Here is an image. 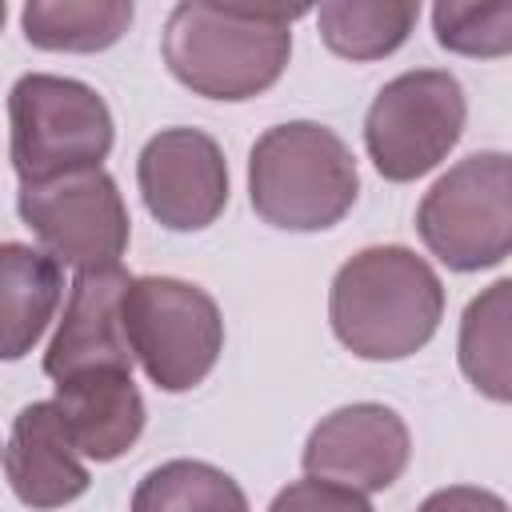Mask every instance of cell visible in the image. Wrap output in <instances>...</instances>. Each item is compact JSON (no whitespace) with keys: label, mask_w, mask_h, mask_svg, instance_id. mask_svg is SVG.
<instances>
[{"label":"cell","mask_w":512,"mask_h":512,"mask_svg":"<svg viewBox=\"0 0 512 512\" xmlns=\"http://www.w3.org/2000/svg\"><path fill=\"white\" fill-rule=\"evenodd\" d=\"M304 4H176L164 24L172 76L212 100H248L272 88L292 52Z\"/></svg>","instance_id":"1"},{"label":"cell","mask_w":512,"mask_h":512,"mask_svg":"<svg viewBox=\"0 0 512 512\" xmlns=\"http://www.w3.org/2000/svg\"><path fill=\"white\" fill-rule=\"evenodd\" d=\"M332 332L364 360H400L424 348L444 316L440 276L416 252L380 244L356 252L332 280Z\"/></svg>","instance_id":"2"},{"label":"cell","mask_w":512,"mask_h":512,"mask_svg":"<svg viewBox=\"0 0 512 512\" xmlns=\"http://www.w3.org/2000/svg\"><path fill=\"white\" fill-rule=\"evenodd\" d=\"M248 192L260 220L288 232L332 228L360 192L348 144L312 120L268 128L248 156Z\"/></svg>","instance_id":"3"},{"label":"cell","mask_w":512,"mask_h":512,"mask_svg":"<svg viewBox=\"0 0 512 512\" xmlns=\"http://www.w3.org/2000/svg\"><path fill=\"white\" fill-rule=\"evenodd\" d=\"M12 168L24 184H48L100 168L112 148V112L80 80L28 72L8 96Z\"/></svg>","instance_id":"4"},{"label":"cell","mask_w":512,"mask_h":512,"mask_svg":"<svg viewBox=\"0 0 512 512\" xmlns=\"http://www.w3.org/2000/svg\"><path fill=\"white\" fill-rule=\"evenodd\" d=\"M120 324L128 352L164 392H184L200 384L224 344V320L216 300L204 288L172 276L128 280L120 300Z\"/></svg>","instance_id":"5"},{"label":"cell","mask_w":512,"mask_h":512,"mask_svg":"<svg viewBox=\"0 0 512 512\" xmlns=\"http://www.w3.org/2000/svg\"><path fill=\"white\" fill-rule=\"evenodd\" d=\"M436 260L456 272L492 268L512 248V168L504 152H476L448 168L416 212Z\"/></svg>","instance_id":"6"},{"label":"cell","mask_w":512,"mask_h":512,"mask_svg":"<svg viewBox=\"0 0 512 512\" xmlns=\"http://www.w3.org/2000/svg\"><path fill=\"white\" fill-rule=\"evenodd\" d=\"M464 88L440 68L388 80L364 120V144L384 180H416L436 168L464 132Z\"/></svg>","instance_id":"7"},{"label":"cell","mask_w":512,"mask_h":512,"mask_svg":"<svg viewBox=\"0 0 512 512\" xmlns=\"http://www.w3.org/2000/svg\"><path fill=\"white\" fill-rule=\"evenodd\" d=\"M20 220L52 252L80 272L116 268L128 248V212L116 180L100 168L20 188Z\"/></svg>","instance_id":"8"},{"label":"cell","mask_w":512,"mask_h":512,"mask_svg":"<svg viewBox=\"0 0 512 512\" xmlns=\"http://www.w3.org/2000/svg\"><path fill=\"white\" fill-rule=\"evenodd\" d=\"M148 212L172 232L208 228L228 204V164L220 144L200 128L156 132L136 164Z\"/></svg>","instance_id":"9"},{"label":"cell","mask_w":512,"mask_h":512,"mask_svg":"<svg viewBox=\"0 0 512 512\" xmlns=\"http://www.w3.org/2000/svg\"><path fill=\"white\" fill-rule=\"evenodd\" d=\"M408 428L384 404H348L324 416L304 444V472L352 492H384L408 468Z\"/></svg>","instance_id":"10"},{"label":"cell","mask_w":512,"mask_h":512,"mask_svg":"<svg viewBox=\"0 0 512 512\" xmlns=\"http://www.w3.org/2000/svg\"><path fill=\"white\" fill-rule=\"evenodd\" d=\"M128 288V272L116 268H92L80 272L68 304H64V320L44 352V372L52 380L88 372V368H128L132 372V352L124 340V324H120V300Z\"/></svg>","instance_id":"11"},{"label":"cell","mask_w":512,"mask_h":512,"mask_svg":"<svg viewBox=\"0 0 512 512\" xmlns=\"http://www.w3.org/2000/svg\"><path fill=\"white\" fill-rule=\"evenodd\" d=\"M56 412L76 452L116 460L144 428V400L128 368H88L56 380Z\"/></svg>","instance_id":"12"},{"label":"cell","mask_w":512,"mask_h":512,"mask_svg":"<svg viewBox=\"0 0 512 512\" xmlns=\"http://www.w3.org/2000/svg\"><path fill=\"white\" fill-rule=\"evenodd\" d=\"M4 472L16 500L28 508H60L88 492V468L80 464L52 400L28 404L16 416L4 448Z\"/></svg>","instance_id":"13"},{"label":"cell","mask_w":512,"mask_h":512,"mask_svg":"<svg viewBox=\"0 0 512 512\" xmlns=\"http://www.w3.org/2000/svg\"><path fill=\"white\" fill-rule=\"evenodd\" d=\"M60 304V264L28 244H0V360H20Z\"/></svg>","instance_id":"14"},{"label":"cell","mask_w":512,"mask_h":512,"mask_svg":"<svg viewBox=\"0 0 512 512\" xmlns=\"http://www.w3.org/2000/svg\"><path fill=\"white\" fill-rule=\"evenodd\" d=\"M24 36L48 52H100L132 24L124 0H32L20 12Z\"/></svg>","instance_id":"15"},{"label":"cell","mask_w":512,"mask_h":512,"mask_svg":"<svg viewBox=\"0 0 512 512\" xmlns=\"http://www.w3.org/2000/svg\"><path fill=\"white\" fill-rule=\"evenodd\" d=\"M416 16L420 4L412 0H332L316 8L324 44L348 60H380L396 52L408 40Z\"/></svg>","instance_id":"16"},{"label":"cell","mask_w":512,"mask_h":512,"mask_svg":"<svg viewBox=\"0 0 512 512\" xmlns=\"http://www.w3.org/2000/svg\"><path fill=\"white\" fill-rule=\"evenodd\" d=\"M132 512H248V500L228 472L204 460H168L136 484Z\"/></svg>","instance_id":"17"},{"label":"cell","mask_w":512,"mask_h":512,"mask_svg":"<svg viewBox=\"0 0 512 512\" xmlns=\"http://www.w3.org/2000/svg\"><path fill=\"white\" fill-rule=\"evenodd\" d=\"M508 296L512 284L496 280L488 292H480L460 324V368L464 376L492 400L512 396L508 376Z\"/></svg>","instance_id":"18"},{"label":"cell","mask_w":512,"mask_h":512,"mask_svg":"<svg viewBox=\"0 0 512 512\" xmlns=\"http://www.w3.org/2000/svg\"><path fill=\"white\" fill-rule=\"evenodd\" d=\"M436 40L460 56H504L512 48V0L456 4L444 0L432 8Z\"/></svg>","instance_id":"19"},{"label":"cell","mask_w":512,"mask_h":512,"mask_svg":"<svg viewBox=\"0 0 512 512\" xmlns=\"http://www.w3.org/2000/svg\"><path fill=\"white\" fill-rule=\"evenodd\" d=\"M268 512H372V504L364 500V492L328 484V480H296L288 484Z\"/></svg>","instance_id":"20"},{"label":"cell","mask_w":512,"mask_h":512,"mask_svg":"<svg viewBox=\"0 0 512 512\" xmlns=\"http://www.w3.org/2000/svg\"><path fill=\"white\" fill-rule=\"evenodd\" d=\"M416 512H508V508H504V500H500L496 492L456 484V488H440V492H432Z\"/></svg>","instance_id":"21"},{"label":"cell","mask_w":512,"mask_h":512,"mask_svg":"<svg viewBox=\"0 0 512 512\" xmlns=\"http://www.w3.org/2000/svg\"><path fill=\"white\" fill-rule=\"evenodd\" d=\"M0 24H4V4H0Z\"/></svg>","instance_id":"22"}]
</instances>
